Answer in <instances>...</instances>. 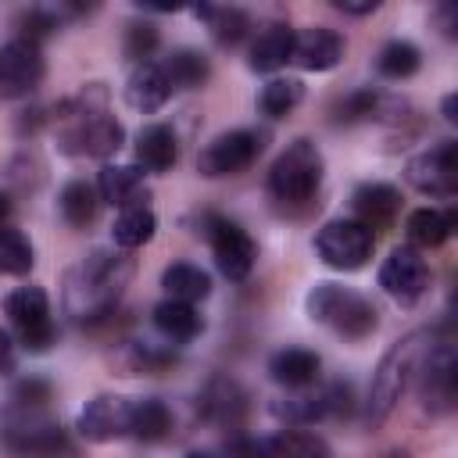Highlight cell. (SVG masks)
I'll return each instance as SVG.
<instances>
[{"label": "cell", "mask_w": 458, "mask_h": 458, "mask_svg": "<svg viewBox=\"0 0 458 458\" xmlns=\"http://www.w3.org/2000/svg\"><path fill=\"white\" fill-rule=\"evenodd\" d=\"M437 18H440V25H444V36H454V25H458V11L454 7H437Z\"/></svg>", "instance_id": "43"}, {"label": "cell", "mask_w": 458, "mask_h": 458, "mask_svg": "<svg viewBox=\"0 0 458 458\" xmlns=\"http://www.w3.org/2000/svg\"><path fill=\"white\" fill-rule=\"evenodd\" d=\"M433 344V333L429 329H411L408 336H401L379 361L376 376H372V386H369V408H365V419L369 426H379L386 422V415L394 411V404L401 401L419 358L426 354V347Z\"/></svg>", "instance_id": "3"}, {"label": "cell", "mask_w": 458, "mask_h": 458, "mask_svg": "<svg viewBox=\"0 0 458 458\" xmlns=\"http://www.w3.org/2000/svg\"><path fill=\"white\" fill-rule=\"evenodd\" d=\"M14 401H18L21 408H39V404H47V401H50V383H47V379L29 376V379H21V383L14 386Z\"/></svg>", "instance_id": "41"}, {"label": "cell", "mask_w": 458, "mask_h": 458, "mask_svg": "<svg viewBox=\"0 0 458 458\" xmlns=\"http://www.w3.org/2000/svg\"><path fill=\"white\" fill-rule=\"evenodd\" d=\"M268 458H333V451L311 429H279L268 440Z\"/></svg>", "instance_id": "31"}, {"label": "cell", "mask_w": 458, "mask_h": 458, "mask_svg": "<svg viewBox=\"0 0 458 458\" xmlns=\"http://www.w3.org/2000/svg\"><path fill=\"white\" fill-rule=\"evenodd\" d=\"M308 315L322 326H329L333 333L347 336V340H361L376 329L379 322V311L369 297L347 290V286H336V283H318L311 293H308Z\"/></svg>", "instance_id": "4"}, {"label": "cell", "mask_w": 458, "mask_h": 458, "mask_svg": "<svg viewBox=\"0 0 458 458\" xmlns=\"http://www.w3.org/2000/svg\"><path fill=\"white\" fill-rule=\"evenodd\" d=\"M125 57L136 61V64H147V57L157 50V29L150 21H132L125 29Z\"/></svg>", "instance_id": "38"}, {"label": "cell", "mask_w": 458, "mask_h": 458, "mask_svg": "<svg viewBox=\"0 0 458 458\" xmlns=\"http://www.w3.org/2000/svg\"><path fill=\"white\" fill-rule=\"evenodd\" d=\"M379 4L376 0H365V4H347V0H336V11H344V14H372Z\"/></svg>", "instance_id": "42"}, {"label": "cell", "mask_w": 458, "mask_h": 458, "mask_svg": "<svg viewBox=\"0 0 458 458\" xmlns=\"http://www.w3.org/2000/svg\"><path fill=\"white\" fill-rule=\"evenodd\" d=\"M404 179L426 197H454L458 193V143L444 140L404 165Z\"/></svg>", "instance_id": "10"}, {"label": "cell", "mask_w": 458, "mask_h": 458, "mask_svg": "<svg viewBox=\"0 0 458 458\" xmlns=\"http://www.w3.org/2000/svg\"><path fill=\"white\" fill-rule=\"evenodd\" d=\"M208 240H211V254H215V265L222 276L229 279H247L250 268H254V240L247 236V229L233 218H208Z\"/></svg>", "instance_id": "12"}, {"label": "cell", "mask_w": 458, "mask_h": 458, "mask_svg": "<svg viewBox=\"0 0 458 458\" xmlns=\"http://www.w3.org/2000/svg\"><path fill=\"white\" fill-rule=\"evenodd\" d=\"M351 204H354V215H358V222L365 229H383V225H390L397 218L401 193L390 182H365V186L354 190Z\"/></svg>", "instance_id": "20"}, {"label": "cell", "mask_w": 458, "mask_h": 458, "mask_svg": "<svg viewBox=\"0 0 458 458\" xmlns=\"http://www.w3.org/2000/svg\"><path fill=\"white\" fill-rule=\"evenodd\" d=\"M444 118H447V122H458V97H454V93L444 97Z\"/></svg>", "instance_id": "46"}, {"label": "cell", "mask_w": 458, "mask_h": 458, "mask_svg": "<svg viewBox=\"0 0 458 458\" xmlns=\"http://www.w3.org/2000/svg\"><path fill=\"white\" fill-rule=\"evenodd\" d=\"M161 72L168 75L172 89H197V86L208 82L211 64H208V57H204L200 50H193V47H179V50H172V54L165 57Z\"/></svg>", "instance_id": "26"}, {"label": "cell", "mask_w": 458, "mask_h": 458, "mask_svg": "<svg viewBox=\"0 0 458 458\" xmlns=\"http://www.w3.org/2000/svg\"><path fill=\"white\" fill-rule=\"evenodd\" d=\"M419 64H422V54H419V47L408 43V39L386 43V47L379 50V57H376V68H379V75H386V79H408V75L419 72Z\"/></svg>", "instance_id": "35"}, {"label": "cell", "mask_w": 458, "mask_h": 458, "mask_svg": "<svg viewBox=\"0 0 458 458\" xmlns=\"http://www.w3.org/2000/svg\"><path fill=\"white\" fill-rule=\"evenodd\" d=\"M225 458H268V440H258L250 433H233L225 440Z\"/></svg>", "instance_id": "40"}, {"label": "cell", "mask_w": 458, "mask_h": 458, "mask_svg": "<svg viewBox=\"0 0 458 458\" xmlns=\"http://www.w3.org/2000/svg\"><path fill=\"white\" fill-rule=\"evenodd\" d=\"M154 326L157 333H165L168 340H193L200 329H204V318L193 304H182V301H161L154 308Z\"/></svg>", "instance_id": "29"}, {"label": "cell", "mask_w": 458, "mask_h": 458, "mask_svg": "<svg viewBox=\"0 0 458 458\" xmlns=\"http://www.w3.org/2000/svg\"><path fill=\"white\" fill-rule=\"evenodd\" d=\"M197 18L208 21L211 36H215L222 47H236V43L247 36V29H250L247 11H240V7H197Z\"/></svg>", "instance_id": "34"}, {"label": "cell", "mask_w": 458, "mask_h": 458, "mask_svg": "<svg viewBox=\"0 0 458 458\" xmlns=\"http://www.w3.org/2000/svg\"><path fill=\"white\" fill-rule=\"evenodd\" d=\"M322 182V154L311 140L290 143L268 168V193L283 204H308Z\"/></svg>", "instance_id": "5"}, {"label": "cell", "mask_w": 458, "mask_h": 458, "mask_svg": "<svg viewBox=\"0 0 458 458\" xmlns=\"http://www.w3.org/2000/svg\"><path fill=\"white\" fill-rule=\"evenodd\" d=\"M318 354L308 351V347H283L268 358V376L290 390H301V386H311L318 379Z\"/></svg>", "instance_id": "22"}, {"label": "cell", "mask_w": 458, "mask_h": 458, "mask_svg": "<svg viewBox=\"0 0 458 458\" xmlns=\"http://www.w3.org/2000/svg\"><path fill=\"white\" fill-rule=\"evenodd\" d=\"M197 408L211 426L236 429L247 415V390L233 376H211L197 397Z\"/></svg>", "instance_id": "17"}, {"label": "cell", "mask_w": 458, "mask_h": 458, "mask_svg": "<svg viewBox=\"0 0 458 458\" xmlns=\"http://www.w3.org/2000/svg\"><path fill=\"white\" fill-rule=\"evenodd\" d=\"M129 433L136 440H165L172 433V411L165 401L157 397H143V401H132V422H129Z\"/></svg>", "instance_id": "30"}, {"label": "cell", "mask_w": 458, "mask_h": 458, "mask_svg": "<svg viewBox=\"0 0 458 458\" xmlns=\"http://www.w3.org/2000/svg\"><path fill=\"white\" fill-rule=\"evenodd\" d=\"M4 311L7 318L14 322L21 344L29 351H50L54 340H57V329H54V318H50V301L39 286H21L14 290L7 301H4Z\"/></svg>", "instance_id": "9"}, {"label": "cell", "mask_w": 458, "mask_h": 458, "mask_svg": "<svg viewBox=\"0 0 458 458\" xmlns=\"http://www.w3.org/2000/svg\"><path fill=\"white\" fill-rule=\"evenodd\" d=\"M4 440H7V447H11L14 454H21V458H57V454L68 451L64 429H61L57 422L43 419V415H32V411H25L21 419L7 422Z\"/></svg>", "instance_id": "13"}, {"label": "cell", "mask_w": 458, "mask_h": 458, "mask_svg": "<svg viewBox=\"0 0 458 458\" xmlns=\"http://www.w3.org/2000/svg\"><path fill=\"white\" fill-rule=\"evenodd\" d=\"M404 229H408V240H411L415 247H440V243L451 236V229H454V211L419 208V211L408 215Z\"/></svg>", "instance_id": "28"}, {"label": "cell", "mask_w": 458, "mask_h": 458, "mask_svg": "<svg viewBox=\"0 0 458 458\" xmlns=\"http://www.w3.org/2000/svg\"><path fill=\"white\" fill-rule=\"evenodd\" d=\"M422 358H426L422 379H419L422 408L429 415L454 411V401H458V358H454V347L447 340H440V344H429Z\"/></svg>", "instance_id": "8"}, {"label": "cell", "mask_w": 458, "mask_h": 458, "mask_svg": "<svg viewBox=\"0 0 458 458\" xmlns=\"http://www.w3.org/2000/svg\"><path fill=\"white\" fill-rule=\"evenodd\" d=\"M32 268V243L21 229L4 225L0 229V272L7 276H21Z\"/></svg>", "instance_id": "37"}, {"label": "cell", "mask_w": 458, "mask_h": 458, "mask_svg": "<svg viewBox=\"0 0 458 458\" xmlns=\"http://www.w3.org/2000/svg\"><path fill=\"white\" fill-rule=\"evenodd\" d=\"M97 193L100 200L114 208H143L147 186H143V168L140 165H104L97 175Z\"/></svg>", "instance_id": "19"}, {"label": "cell", "mask_w": 458, "mask_h": 458, "mask_svg": "<svg viewBox=\"0 0 458 458\" xmlns=\"http://www.w3.org/2000/svg\"><path fill=\"white\" fill-rule=\"evenodd\" d=\"M11 211H14V204H11V193H7V190H0V229L7 225Z\"/></svg>", "instance_id": "45"}, {"label": "cell", "mask_w": 458, "mask_h": 458, "mask_svg": "<svg viewBox=\"0 0 458 458\" xmlns=\"http://www.w3.org/2000/svg\"><path fill=\"white\" fill-rule=\"evenodd\" d=\"M21 39H29V43H39L43 36H50L54 29H57V18L50 14V11H39V7H32V11H25L21 14Z\"/></svg>", "instance_id": "39"}, {"label": "cell", "mask_w": 458, "mask_h": 458, "mask_svg": "<svg viewBox=\"0 0 458 458\" xmlns=\"http://www.w3.org/2000/svg\"><path fill=\"white\" fill-rule=\"evenodd\" d=\"M179 157V140L168 125L154 122L147 129H140L136 136V165L147 168V172H168Z\"/></svg>", "instance_id": "23"}, {"label": "cell", "mask_w": 458, "mask_h": 458, "mask_svg": "<svg viewBox=\"0 0 458 458\" xmlns=\"http://www.w3.org/2000/svg\"><path fill=\"white\" fill-rule=\"evenodd\" d=\"M57 208H61V215H64L68 225L86 229V225H93V218H97V211H100V193H97V186H89L86 179H72V182L61 190Z\"/></svg>", "instance_id": "27"}, {"label": "cell", "mask_w": 458, "mask_h": 458, "mask_svg": "<svg viewBox=\"0 0 458 458\" xmlns=\"http://www.w3.org/2000/svg\"><path fill=\"white\" fill-rule=\"evenodd\" d=\"M168 97H172V82H168V75L161 72V64L147 61V64H136V68H132V75H129V82H125V100H129V107L150 114V111H157Z\"/></svg>", "instance_id": "21"}, {"label": "cell", "mask_w": 458, "mask_h": 458, "mask_svg": "<svg viewBox=\"0 0 458 458\" xmlns=\"http://www.w3.org/2000/svg\"><path fill=\"white\" fill-rule=\"evenodd\" d=\"M261 147H265V136H261V132H254V129H233V132L215 136V140L200 150L197 168H200L204 175H211V179H218V175H236V172H243V168H250V165L258 161Z\"/></svg>", "instance_id": "11"}, {"label": "cell", "mask_w": 458, "mask_h": 458, "mask_svg": "<svg viewBox=\"0 0 458 458\" xmlns=\"http://www.w3.org/2000/svg\"><path fill=\"white\" fill-rule=\"evenodd\" d=\"M132 276V261L114 250L86 254L64 279V308L75 322H100L111 315L118 297L125 293Z\"/></svg>", "instance_id": "1"}, {"label": "cell", "mask_w": 458, "mask_h": 458, "mask_svg": "<svg viewBox=\"0 0 458 458\" xmlns=\"http://www.w3.org/2000/svg\"><path fill=\"white\" fill-rule=\"evenodd\" d=\"M161 286L168 293V301H182V304H193V301H204L211 293V279L204 268L197 265H186V261H175L161 272Z\"/></svg>", "instance_id": "25"}, {"label": "cell", "mask_w": 458, "mask_h": 458, "mask_svg": "<svg viewBox=\"0 0 458 458\" xmlns=\"http://www.w3.org/2000/svg\"><path fill=\"white\" fill-rule=\"evenodd\" d=\"M293 54V29L276 21L268 25L254 43H250V68L254 72H276L279 64H286Z\"/></svg>", "instance_id": "24"}, {"label": "cell", "mask_w": 458, "mask_h": 458, "mask_svg": "<svg viewBox=\"0 0 458 458\" xmlns=\"http://www.w3.org/2000/svg\"><path fill=\"white\" fill-rule=\"evenodd\" d=\"M379 286L401 301V304H415L426 286H429V268H426V258L415 250V247H397L390 250V258L383 261L379 268Z\"/></svg>", "instance_id": "15"}, {"label": "cell", "mask_w": 458, "mask_h": 458, "mask_svg": "<svg viewBox=\"0 0 458 458\" xmlns=\"http://www.w3.org/2000/svg\"><path fill=\"white\" fill-rule=\"evenodd\" d=\"M47 64L39 54V43L11 39L0 47V97H25L39 86Z\"/></svg>", "instance_id": "14"}, {"label": "cell", "mask_w": 458, "mask_h": 458, "mask_svg": "<svg viewBox=\"0 0 458 458\" xmlns=\"http://www.w3.org/2000/svg\"><path fill=\"white\" fill-rule=\"evenodd\" d=\"M344 57V36L326 29V25H308L301 32H293V54L290 61H297L308 72H329L336 68Z\"/></svg>", "instance_id": "18"}, {"label": "cell", "mask_w": 458, "mask_h": 458, "mask_svg": "<svg viewBox=\"0 0 458 458\" xmlns=\"http://www.w3.org/2000/svg\"><path fill=\"white\" fill-rule=\"evenodd\" d=\"M104 100H107V93L100 86H86L75 100L61 104V111H68V114H61L64 118V129H61V150L64 154L107 157L122 147L125 129H122V122H114L104 111Z\"/></svg>", "instance_id": "2"}, {"label": "cell", "mask_w": 458, "mask_h": 458, "mask_svg": "<svg viewBox=\"0 0 458 458\" xmlns=\"http://www.w3.org/2000/svg\"><path fill=\"white\" fill-rule=\"evenodd\" d=\"M118 369L125 376H140V372H161L175 361V351L172 347H157V344H125L118 351Z\"/></svg>", "instance_id": "33"}, {"label": "cell", "mask_w": 458, "mask_h": 458, "mask_svg": "<svg viewBox=\"0 0 458 458\" xmlns=\"http://www.w3.org/2000/svg\"><path fill=\"white\" fill-rule=\"evenodd\" d=\"M129 422H132V401H129V397L104 394V397H93V401L79 411L75 429H79L86 440L104 444V440L129 437Z\"/></svg>", "instance_id": "16"}, {"label": "cell", "mask_w": 458, "mask_h": 458, "mask_svg": "<svg viewBox=\"0 0 458 458\" xmlns=\"http://www.w3.org/2000/svg\"><path fill=\"white\" fill-rule=\"evenodd\" d=\"M372 247H376V233L365 229L358 218H333L318 229L315 236V250L318 258L329 265V268H340V272H354L361 268L369 258H372Z\"/></svg>", "instance_id": "7"}, {"label": "cell", "mask_w": 458, "mask_h": 458, "mask_svg": "<svg viewBox=\"0 0 458 458\" xmlns=\"http://www.w3.org/2000/svg\"><path fill=\"white\" fill-rule=\"evenodd\" d=\"M301 100H304V82H301V79H272V82L261 89L258 107H261L268 118H283V114H290Z\"/></svg>", "instance_id": "36"}, {"label": "cell", "mask_w": 458, "mask_h": 458, "mask_svg": "<svg viewBox=\"0 0 458 458\" xmlns=\"http://www.w3.org/2000/svg\"><path fill=\"white\" fill-rule=\"evenodd\" d=\"M351 408H354V394L347 383L301 386L297 394L272 401V415L290 426H315L322 419H340V415H351Z\"/></svg>", "instance_id": "6"}, {"label": "cell", "mask_w": 458, "mask_h": 458, "mask_svg": "<svg viewBox=\"0 0 458 458\" xmlns=\"http://www.w3.org/2000/svg\"><path fill=\"white\" fill-rule=\"evenodd\" d=\"M11 361H14V344H11V336L0 329V372L11 369Z\"/></svg>", "instance_id": "44"}, {"label": "cell", "mask_w": 458, "mask_h": 458, "mask_svg": "<svg viewBox=\"0 0 458 458\" xmlns=\"http://www.w3.org/2000/svg\"><path fill=\"white\" fill-rule=\"evenodd\" d=\"M154 229H157V218H154V211L143 204V208H125V211L114 218L111 236H114L118 247L132 250V247H143V243L154 236Z\"/></svg>", "instance_id": "32"}, {"label": "cell", "mask_w": 458, "mask_h": 458, "mask_svg": "<svg viewBox=\"0 0 458 458\" xmlns=\"http://www.w3.org/2000/svg\"><path fill=\"white\" fill-rule=\"evenodd\" d=\"M186 458H211V454H204V451H190Z\"/></svg>", "instance_id": "47"}]
</instances>
